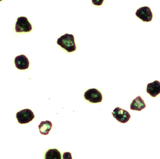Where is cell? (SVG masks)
Segmentation results:
<instances>
[{"label": "cell", "mask_w": 160, "mask_h": 159, "mask_svg": "<svg viewBox=\"0 0 160 159\" xmlns=\"http://www.w3.org/2000/svg\"><path fill=\"white\" fill-rule=\"evenodd\" d=\"M57 44L69 53L73 52L76 50L74 36L72 34H66L60 36L57 40Z\"/></svg>", "instance_id": "obj_1"}, {"label": "cell", "mask_w": 160, "mask_h": 159, "mask_svg": "<svg viewBox=\"0 0 160 159\" xmlns=\"http://www.w3.org/2000/svg\"><path fill=\"white\" fill-rule=\"evenodd\" d=\"M32 29V25L26 17H19L18 18L15 25L16 32H29Z\"/></svg>", "instance_id": "obj_2"}, {"label": "cell", "mask_w": 160, "mask_h": 159, "mask_svg": "<svg viewBox=\"0 0 160 159\" xmlns=\"http://www.w3.org/2000/svg\"><path fill=\"white\" fill-rule=\"evenodd\" d=\"M35 117L33 112L29 109H24L17 113L16 118L20 124H26L31 122Z\"/></svg>", "instance_id": "obj_3"}, {"label": "cell", "mask_w": 160, "mask_h": 159, "mask_svg": "<svg viewBox=\"0 0 160 159\" xmlns=\"http://www.w3.org/2000/svg\"><path fill=\"white\" fill-rule=\"evenodd\" d=\"M84 98L91 103H100L102 100V96L101 92L96 89H91L85 92Z\"/></svg>", "instance_id": "obj_4"}, {"label": "cell", "mask_w": 160, "mask_h": 159, "mask_svg": "<svg viewBox=\"0 0 160 159\" xmlns=\"http://www.w3.org/2000/svg\"><path fill=\"white\" fill-rule=\"evenodd\" d=\"M112 115L119 122L122 123H127L131 118L130 114L126 110L117 107L112 113Z\"/></svg>", "instance_id": "obj_5"}, {"label": "cell", "mask_w": 160, "mask_h": 159, "mask_svg": "<svg viewBox=\"0 0 160 159\" xmlns=\"http://www.w3.org/2000/svg\"><path fill=\"white\" fill-rule=\"evenodd\" d=\"M136 15L143 22H150L152 19L153 15L151 10L146 6L138 8L136 12Z\"/></svg>", "instance_id": "obj_6"}, {"label": "cell", "mask_w": 160, "mask_h": 159, "mask_svg": "<svg viewBox=\"0 0 160 159\" xmlns=\"http://www.w3.org/2000/svg\"><path fill=\"white\" fill-rule=\"evenodd\" d=\"M15 64L16 67L21 70H27L29 68V60L24 55H21L16 57Z\"/></svg>", "instance_id": "obj_7"}, {"label": "cell", "mask_w": 160, "mask_h": 159, "mask_svg": "<svg viewBox=\"0 0 160 159\" xmlns=\"http://www.w3.org/2000/svg\"><path fill=\"white\" fill-rule=\"evenodd\" d=\"M146 92L152 97H156L160 94V83L158 81H154L147 85Z\"/></svg>", "instance_id": "obj_8"}, {"label": "cell", "mask_w": 160, "mask_h": 159, "mask_svg": "<svg viewBox=\"0 0 160 159\" xmlns=\"http://www.w3.org/2000/svg\"><path fill=\"white\" fill-rule=\"evenodd\" d=\"M146 107V105L145 102L142 99L140 96H138L131 102L130 109L131 110L140 111L142 109L145 108Z\"/></svg>", "instance_id": "obj_9"}, {"label": "cell", "mask_w": 160, "mask_h": 159, "mask_svg": "<svg viewBox=\"0 0 160 159\" xmlns=\"http://www.w3.org/2000/svg\"><path fill=\"white\" fill-rule=\"evenodd\" d=\"M52 128V124L50 121H43L38 126V129L42 135H48Z\"/></svg>", "instance_id": "obj_10"}, {"label": "cell", "mask_w": 160, "mask_h": 159, "mask_svg": "<svg viewBox=\"0 0 160 159\" xmlns=\"http://www.w3.org/2000/svg\"><path fill=\"white\" fill-rule=\"evenodd\" d=\"M44 159H61V154L57 149H50L46 152Z\"/></svg>", "instance_id": "obj_11"}, {"label": "cell", "mask_w": 160, "mask_h": 159, "mask_svg": "<svg viewBox=\"0 0 160 159\" xmlns=\"http://www.w3.org/2000/svg\"><path fill=\"white\" fill-rule=\"evenodd\" d=\"M63 159H72V156L71 152H65L62 156Z\"/></svg>", "instance_id": "obj_12"}, {"label": "cell", "mask_w": 160, "mask_h": 159, "mask_svg": "<svg viewBox=\"0 0 160 159\" xmlns=\"http://www.w3.org/2000/svg\"><path fill=\"white\" fill-rule=\"evenodd\" d=\"M103 1L104 0H92V4L95 6H102L103 3Z\"/></svg>", "instance_id": "obj_13"}, {"label": "cell", "mask_w": 160, "mask_h": 159, "mask_svg": "<svg viewBox=\"0 0 160 159\" xmlns=\"http://www.w3.org/2000/svg\"><path fill=\"white\" fill-rule=\"evenodd\" d=\"M2 1V0H0V1Z\"/></svg>", "instance_id": "obj_14"}]
</instances>
